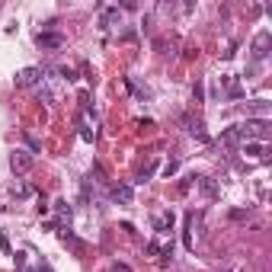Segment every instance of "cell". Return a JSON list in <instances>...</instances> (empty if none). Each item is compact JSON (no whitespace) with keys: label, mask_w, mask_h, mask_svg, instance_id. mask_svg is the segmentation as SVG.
Masks as SVG:
<instances>
[{"label":"cell","mask_w":272,"mask_h":272,"mask_svg":"<svg viewBox=\"0 0 272 272\" xmlns=\"http://www.w3.org/2000/svg\"><path fill=\"white\" fill-rule=\"evenodd\" d=\"M240 138H253V141L266 144L269 141V119H247L243 125H237Z\"/></svg>","instance_id":"6da1fadb"},{"label":"cell","mask_w":272,"mask_h":272,"mask_svg":"<svg viewBox=\"0 0 272 272\" xmlns=\"http://www.w3.org/2000/svg\"><path fill=\"white\" fill-rule=\"evenodd\" d=\"M32 166H36V157H32L29 151H13V154H10V170L16 173V176L29 173Z\"/></svg>","instance_id":"7a4b0ae2"},{"label":"cell","mask_w":272,"mask_h":272,"mask_svg":"<svg viewBox=\"0 0 272 272\" xmlns=\"http://www.w3.org/2000/svg\"><path fill=\"white\" fill-rule=\"evenodd\" d=\"M45 80V74H42V67H23V71H16V77H13V83L20 86H36V83H42Z\"/></svg>","instance_id":"3957f363"},{"label":"cell","mask_w":272,"mask_h":272,"mask_svg":"<svg viewBox=\"0 0 272 272\" xmlns=\"http://www.w3.org/2000/svg\"><path fill=\"white\" fill-rule=\"evenodd\" d=\"M269 48H272V32L269 29L256 32V39H253V58H256V61L269 58Z\"/></svg>","instance_id":"277c9868"},{"label":"cell","mask_w":272,"mask_h":272,"mask_svg":"<svg viewBox=\"0 0 272 272\" xmlns=\"http://www.w3.org/2000/svg\"><path fill=\"white\" fill-rule=\"evenodd\" d=\"M36 45L39 48H48V51L64 48V36H61V32H36Z\"/></svg>","instance_id":"5b68a950"},{"label":"cell","mask_w":272,"mask_h":272,"mask_svg":"<svg viewBox=\"0 0 272 272\" xmlns=\"http://www.w3.org/2000/svg\"><path fill=\"white\" fill-rule=\"evenodd\" d=\"M58 237H61V243H64V247H67V250H71V253H74V256H83V250H86V243L80 240V237H74L71 231H67V227H61V231H58Z\"/></svg>","instance_id":"8992f818"},{"label":"cell","mask_w":272,"mask_h":272,"mask_svg":"<svg viewBox=\"0 0 272 272\" xmlns=\"http://www.w3.org/2000/svg\"><path fill=\"white\" fill-rule=\"evenodd\" d=\"M173 224H176V215H173L170 208H166V212H160V215H154V231H157V234H170Z\"/></svg>","instance_id":"52a82bcc"},{"label":"cell","mask_w":272,"mask_h":272,"mask_svg":"<svg viewBox=\"0 0 272 272\" xmlns=\"http://www.w3.org/2000/svg\"><path fill=\"white\" fill-rule=\"evenodd\" d=\"M112 202H119V205H131V202H135V189H131V183H119V186H112Z\"/></svg>","instance_id":"ba28073f"},{"label":"cell","mask_w":272,"mask_h":272,"mask_svg":"<svg viewBox=\"0 0 272 272\" xmlns=\"http://www.w3.org/2000/svg\"><path fill=\"white\" fill-rule=\"evenodd\" d=\"M199 189H202V196L208 202H215L221 196V186H218V179H212V176H199Z\"/></svg>","instance_id":"9c48e42d"},{"label":"cell","mask_w":272,"mask_h":272,"mask_svg":"<svg viewBox=\"0 0 272 272\" xmlns=\"http://www.w3.org/2000/svg\"><path fill=\"white\" fill-rule=\"evenodd\" d=\"M122 20V10L119 7H106V10H100V29H112Z\"/></svg>","instance_id":"30bf717a"},{"label":"cell","mask_w":272,"mask_h":272,"mask_svg":"<svg viewBox=\"0 0 272 272\" xmlns=\"http://www.w3.org/2000/svg\"><path fill=\"white\" fill-rule=\"evenodd\" d=\"M186 125H189V135H192V138H199L202 144H208V141H212V138H208V131H205V122H202V119H196V122L186 119Z\"/></svg>","instance_id":"8fae6325"},{"label":"cell","mask_w":272,"mask_h":272,"mask_svg":"<svg viewBox=\"0 0 272 272\" xmlns=\"http://www.w3.org/2000/svg\"><path fill=\"white\" fill-rule=\"evenodd\" d=\"M240 141H243V138H240V131H237V125L221 131V144H224V147H231V151H234V147L240 144Z\"/></svg>","instance_id":"7c38bea8"},{"label":"cell","mask_w":272,"mask_h":272,"mask_svg":"<svg viewBox=\"0 0 272 272\" xmlns=\"http://www.w3.org/2000/svg\"><path fill=\"white\" fill-rule=\"evenodd\" d=\"M243 154H247V157H266V144H259V141H247V144H243Z\"/></svg>","instance_id":"4fadbf2b"},{"label":"cell","mask_w":272,"mask_h":272,"mask_svg":"<svg viewBox=\"0 0 272 272\" xmlns=\"http://www.w3.org/2000/svg\"><path fill=\"white\" fill-rule=\"evenodd\" d=\"M170 247H173V243H166V247H163L160 240H151V243H147V247H144V253H147V256H163V253L170 250Z\"/></svg>","instance_id":"5bb4252c"},{"label":"cell","mask_w":272,"mask_h":272,"mask_svg":"<svg viewBox=\"0 0 272 272\" xmlns=\"http://www.w3.org/2000/svg\"><path fill=\"white\" fill-rule=\"evenodd\" d=\"M227 96H231V100H240L243 96V86H240L237 77H227Z\"/></svg>","instance_id":"9a60e30c"},{"label":"cell","mask_w":272,"mask_h":272,"mask_svg":"<svg viewBox=\"0 0 272 272\" xmlns=\"http://www.w3.org/2000/svg\"><path fill=\"white\" fill-rule=\"evenodd\" d=\"M154 170H157V160H147L141 170H138V183H147V179L154 176Z\"/></svg>","instance_id":"2e32d148"},{"label":"cell","mask_w":272,"mask_h":272,"mask_svg":"<svg viewBox=\"0 0 272 272\" xmlns=\"http://www.w3.org/2000/svg\"><path fill=\"white\" fill-rule=\"evenodd\" d=\"M80 138H83L86 144H93V141H96V128L90 125V122H80Z\"/></svg>","instance_id":"e0dca14e"},{"label":"cell","mask_w":272,"mask_h":272,"mask_svg":"<svg viewBox=\"0 0 272 272\" xmlns=\"http://www.w3.org/2000/svg\"><path fill=\"white\" fill-rule=\"evenodd\" d=\"M55 212L61 215V221H71V205H67V199H58L55 202Z\"/></svg>","instance_id":"ac0fdd59"},{"label":"cell","mask_w":272,"mask_h":272,"mask_svg":"<svg viewBox=\"0 0 272 272\" xmlns=\"http://www.w3.org/2000/svg\"><path fill=\"white\" fill-rule=\"evenodd\" d=\"M29 192H32V189L26 186V183H13V186H10V196H13V199H26Z\"/></svg>","instance_id":"d6986e66"},{"label":"cell","mask_w":272,"mask_h":272,"mask_svg":"<svg viewBox=\"0 0 272 272\" xmlns=\"http://www.w3.org/2000/svg\"><path fill=\"white\" fill-rule=\"evenodd\" d=\"M253 112H256L259 119H266V116H269V103H266V100H256V103H253Z\"/></svg>","instance_id":"ffe728a7"},{"label":"cell","mask_w":272,"mask_h":272,"mask_svg":"<svg viewBox=\"0 0 272 272\" xmlns=\"http://www.w3.org/2000/svg\"><path fill=\"white\" fill-rule=\"evenodd\" d=\"M189 227H192V215L186 218V231H183V247L192 250V234H189Z\"/></svg>","instance_id":"44dd1931"},{"label":"cell","mask_w":272,"mask_h":272,"mask_svg":"<svg viewBox=\"0 0 272 272\" xmlns=\"http://www.w3.org/2000/svg\"><path fill=\"white\" fill-rule=\"evenodd\" d=\"M192 93H196V103L205 100V86H202V80H196V86H192Z\"/></svg>","instance_id":"7402d4cb"},{"label":"cell","mask_w":272,"mask_h":272,"mask_svg":"<svg viewBox=\"0 0 272 272\" xmlns=\"http://www.w3.org/2000/svg\"><path fill=\"white\" fill-rule=\"evenodd\" d=\"M0 250H4L7 256H13V247H10V240H7V234H0Z\"/></svg>","instance_id":"603a6c76"},{"label":"cell","mask_w":272,"mask_h":272,"mask_svg":"<svg viewBox=\"0 0 272 272\" xmlns=\"http://www.w3.org/2000/svg\"><path fill=\"white\" fill-rule=\"evenodd\" d=\"M176 170H179V163H176V160H170V163L163 166V176H173V173H176Z\"/></svg>","instance_id":"cb8c5ba5"},{"label":"cell","mask_w":272,"mask_h":272,"mask_svg":"<svg viewBox=\"0 0 272 272\" xmlns=\"http://www.w3.org/2000/svg\"><path fill=\"white\" fill-rule=\"evenodd\" d=\"M109 272H131V266H125V262H112Z\"/></svg>","instance_id":"d4e9b609"},{"label":"cell","mask_w":272,"mask_h":272,"mask_svg":"<svg viewBox=\"0 0 272 272\" xmlns=\"http://www.w3.org/2000/svg\"><path fill=\"white\" fill-rule=\"evenodd\" d=\"M26 141H29V154H36V151H39V141H36L32 135H26Z\"/></svg>","instance_id":"484cf974"},{"label":"cell","mask_w":272,"mask_h":272,"mask_svg":"<svg viewBox=\"0 0 272 272\" xmlns=\"http://www.w3.org/2000/svg\"><path fill=\"white\" fill-rule=\"evenodd\" d=\"M20 272H29V269H20Z\"/></svg>","instance_id":"4316f807"}]
</instances>
